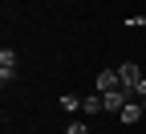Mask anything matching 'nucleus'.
I'll return each mask as SVG.
<instances>
[{"label":"nucleus","instance_id":"7","mask_svg":"<svg viewBox=\"0 0 146 134\" xmlns=\"http://www.w3.org/2000/svg\"><path fill=\"white\" fill-rule=\"evenodd\" d=\"M61 110H65V114H77V110H81V98H73V93H65V98H61Z\"/></svg>","mask_w":146,"mask_h":134},{"label":"nucleus","instance_id":"2","mask_svg":"<svg viewBox=\"0 0 146 134\" xmlns=\"http://www.w3.org/2000/svg\"><path fill=\"white\" fill-rule=\"evenodd\" d=\"M12 77H16V53L12 49H0V81L8 85Z\"/></svg>","mask_w":146,"mask_h":134},{"label":"nucleus","instance_id":"5","mask_svg":"<svg viewBox=\"0 0 146 134\" xmlns=\"http://www.w3.org/2000/svg\"><path fill=\"white\" fill-rule=\"evenodd\" d=\"M142 114H146V110H142V102H126V106H122V114H118V118H122L126 126H134V122L142 118Z\"/></svg>","mask_w":146,"mask_h":134},{"label":"nucleus","instance_id":"9","mask_svg":"<svg viewBox=\"0 0 146 134\" xmlns=\"http://www.w3.org/2000/svg\"><path fill=\"white\" fill-rule=\"evenodd\" d=\"M138 102H142V110H146V93H142V98H138Z\"/></svg>","mask_w":146,"mask_h":134},{"label":"nucleus","instance_id":"1","mask_svg":"<svg viewBox=\"0 0 146 134\" xmlns=\"http://www.w3.org/2000/svg\"><path fill=\"white\" fill-rule=\"evenodd\" d=\"M118 77H122V89L130 93V98H142V93H146V73H142L134 61L118 65Z\"/></svg>","mask_w":146,"mask_h":134},{"label":"nucleus","instance_id":"3","mask_svg":"<svg viewBox=\"0 0 146 134\" xmlns=\"http://www.w3.org/2000/svg\"><path fill=\"white\" fill-rule=\"evenodd\" d=\"M94 85H98V93H110V89H122V77H118V69H102Z\"/></svg>","mask_w":146,"mask_h":134},{"label":"nucleus","instance_id":"4","mask_svg":"<svg viewBox=\"0 0 146 134\" xmlns=\"http://www.w3.org/2000/svg\"><path fill=\"white\" fill-rule=\"evenodd\" d=\"M102 98H106V114H122V106L130 102V93L126 89H110V93H102Z\"/></svg>","mask_w":146,"mask_h":134},{"label":"nucleus","instance_id":"8","mask_svg":"<svg viewBox=\"0 0 146 134\" xmlns=\"http://www.w3.org/2000/svg\"><path fill=\"white\" fill-rule=\"evenodd\" d=\"M65 134H89V126H85V122H69V130H65Z\"/></svg>","mask_w":146,"mask_h":134},{"label":"nucleus","instance_id":"6","mask_svg":"<svg viewBox=\"0 0 146 134\" xmlns=\"http://www.w3.org/2000/svg\"><path fill=\"white\" fill-rule=\"evenodd\" d=\"M81 110L85 114H106V98L102 93H89V98H81Z\"/></svg>","mask_w":146,"mask_h":134}]
</instances>
